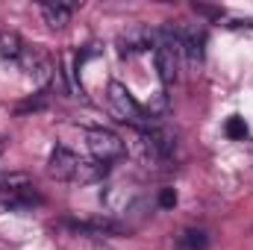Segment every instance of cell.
Instances as JSON below:
<instances>
[{
	"mask_svg": "<svg viewBox=\"0 0 253 250\" xmlns=\"http://www.w3.org/2000/svg\"><path fill=\"white\" fill-rule=\"evenodd\" d=\"M174 203H177V191H174V188H162V191H159V206H162V209H171Z\"/></svg>",
	"mask_w": 253,
	"mask_h": 250,
	"instance_id": "obj_13",
	"label": "cell"
},
{
	"mask_svg": "<svg viewBox=\"0 0 253 250\" xmlns=\"http://www.w3.org/2000/svg\"><path fill=\"white\" fill-rule=\"evenodd\" d=\"M27 47H30V44H27L18 33H9V30H6V33H0V56H3L6 62L18 65V62H21V56L27 53Z\"/></svg>",
	"mask_w": 253,
	"mask_h": 250,
	"instance_id": "obj_9",
	"label": "cell"
},
{
	"mask_svg": "<svg viewBox=\"0 0 253 250\" xmlns=\"http://www.w3.org/2000/svg\"><path fill=\"white\" fill-rule=\"evenodd\" d=\"M18 68H21L30 80H36V83H44V80L53 77V62H50V56L42 53L39 47H27V53L21 56Z\"/></svg>",
	"mask_w": 253,
	"mask_h": 250,
	"instance_id": "obj_7",
	"label": "cell"
},
{
	"mask_svg": "<svg viewBox=\"0 0 253 250\" xmlns=\"http://www.w3.org/2000/svg\"><path fill=\"white\" fill-rule=\"evenodd\" d=\"M206 248H209L206 230H194V227L183 230V233L177 236V245H174V250H206Z\"/></svg>",
	"mask_w": 253,
	"mask_h": 250,
	"instance_id": "obj_11",
	"label": "cell"
},
{
	"mask_svg": "<svg viewBox=\"0 0 253 250\" xmlns=\"http://www.w3.org/2000/svg\"><path fill=\"white\" fill-rule=\"evenodd\" d=\"M156 71L162 77L165 85H174L180 80V68H183V44H180V33L174 27H162L156 30Z\"/></svg>",
	"mask_w": 253,
	"mask_h": 250,
	"instance_id": "obj_2",
	"label": "cell"
},
{
	"mask_svg": "<svg viewBox=\"0 0 253 250\" xmlns=\"http://www.w3.org/2000/svg\"><path fill=\"white\" fill-rule=\"evenodd\" d=\"M71 12H74V6H68V3H42V18L50 30H65L71 21Z\"/></svg>",
	"mask_w": 253,
	"mask_h": 250,
	"instance_id": "obj_10",
	"label": "cell"
},
{
	"mask_svg": "<svg viewBox=\"0 0 253 250\" xmlns=\"http://www.w3.org/2000/svg\"><path fill=\"white\" fill-rule=\"evenodd\" d=\"M80 162H83V156H77L71 147H62V144H59V147L50 153V159H47V171H50V177H56V180L77 183Z\"/></svg>",
	"mask_w": 253,
	"mask_h": 250,
	"instance_id": "obj_6",
	"label": "cell"
},
{
	"mask_svg": "<svg viewBox=\"0 0 253 250\" xmlns=\"http://www.w3.org/2000/svg\"><path fill=\"white\" fill-rule=\"evenodd\" d=\"M224 132L233 138V141H242L245 135H248V124H245V118H239V115H233L230 121H227V126H224Z\"/></svg>",
	"mask_w": 253,
	"mask_h": 250,
	"instance_id": "obj_12",
	"label": "cell"
},
{
	"mask_svg": "<svg viewBox=\"0 0 253 250\" xmlns=\"http://www.w3.org/2000/svg\"><path fill=\"white\" fill-rule=\"evenodd\" d=\"M177 33H180L183 56H186L189 62H200V59H203V44H206V36H203V30L186 27V30H177Z\"/></svg>",
	"mask_w": 253,
	"mask_h": 250,
	"instance_id": "obj_8",
	"label": "cell"
},
{
	"mask_svg": "<svg viewBox=\"0 0 253 250\" xmlns=\"http://www.w3.org/2000/svg\"><path fill=\"white\" fill-rule=\"evenodd\" d=\"M0 206L12 212H27L33 206H42V194L33 188V183L24 174H12L0 180Z\"/></svg>",
	"mask_w": 253,
	"mask_h": 250,
	"instance_id": "obj_3",
	"label": "cell"
},
{
	"mask_svg": "<svg viewBox=\"0 0 253 250\" xmlns=\"http://www.w3.org/2000/svg\"><path fill=\"white\" fill-rule=\"evenodd\" d=\"M106 100H109V109H112V115L121 121V124L132 126L135 132L138 129H150L153 124V115L132 97V91L126 88L124 83H118V80H112L109 85H106Z\"/></svg>",
	"mask_w": 253,
	"mask_h": 250,
	"instance_id": "obj_1",
	"label": "cell"
},
{
	"mask_svg": "<svg viewBox=\"0 0 253 250\" xmlns=\"http://www.w3.org/2000/svg\"><path fill=\"white\" fill-rule=\"evenodd\" d=\"M85 144H88V150H91V159H97V162H115V159H121L126 150L124 138L118 135V132H112V129H103V126H91L88 132H85Z\"/></svg>",
	"mask_w": 253,
	"mask_h": 250,
	"instance_id": "obj_4",
	"label": "cell"
},
{
	"mask_svg": "<svg viewBox=\"0 0 253 250\" xmlns=\"http://www.w3.org/2000/svg\"><path fill=\"white\" fill-rule=\"evenodd\" d=\"M156 39H159L156 30H150L144 24H132L118 36V50H121V56H138V53L156 50Z\"/></svg>",
	"mask_w": 253,
	"mask_h": 250,
	"instance_id": "obj_5",
	"label": "cell"
},
{
	"mask_svg": "<svg viewBox=\"0 0 253 250\" xmlns=\"http://www.w3.org/2000/svg\"><path fill=\"white\" fill-rule=\"evenodd\" d=\"M0 147H3V144H0Z\"/></svg>",
	"mask_w": 253,
	"mask_h": 250,
	"instance_id": "obj_14",
	"label": "cell"
}]
</instances>
